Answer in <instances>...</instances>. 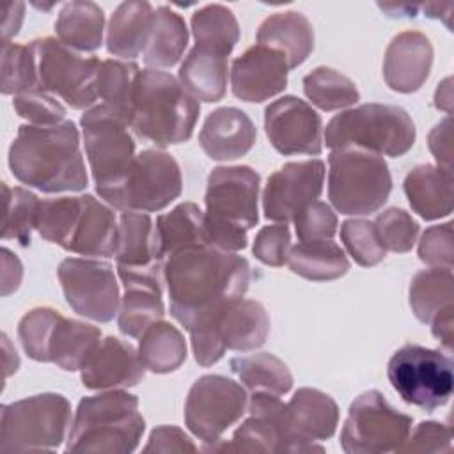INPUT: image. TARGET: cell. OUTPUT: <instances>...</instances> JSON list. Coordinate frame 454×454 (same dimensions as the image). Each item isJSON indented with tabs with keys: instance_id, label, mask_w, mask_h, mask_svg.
Segmentation results:
<instances>
[{
	"instance_id": "44dd1931",
	"label": "cell",
	"mask_w": 454,
	"mask_h": 454,
	"mask_svg": "<svg viewBox=\"0 0 454 454\" xmlns=\"http://www.w3.org/2000/svg\"><path fill=\"white\" fill-rule=\"evenodd\" d=\"M80 372L85 388L115 390L135 387L144 378L145 365L129 342L110 335L98 344Z\"/></svg>"
},
{
	"instance_id": "ffe728a7",
	"label": "cell",
	"mask_w": 454,
	"mask_h": 454,
	"mask_svg": "<svg viewBox=\"0 0 454 454\" xmlns=\"http://www.w3.org/2000/svg\"><path fill=\"white\" fill-rule=\"evenodd\" d=\"M287 406L291 452L323 450L316 442L333 436L339 424V406L325 392L310 387L298 388Z\"/></svg>"
},
{
	"instance_id": "60d3db41",
	"label": "cell",
	"mask_w": 454,
	"mask_h": 454,
	"mask_svg": "<svg viewBox=\"0 0 454 454\" xmlns=\"http://www.w3.org/2000/svg\"><path fill=\"white\" fill-rule=\"evenodd\" d=\"M163 314L161 291L145 286H126L117 312V326L128 337H140Z\"/></svg>"
},
{
	"instance_id": "f35d334b",
	"label": "cell",
	"mask_w": 454,
	"mask_h": 454,
	"mask_svg": "<svg viewBox=\"0 0 454 454\" xmlns=\"http://www.w3.org/2000/svg\"><path fill=\"white\" fill-rule=\"evenodd\" d=\"M192 34L197 46L229 57L239 41V23L225 5L209 4L192 14Z\"/></svg>"
},
{
	"instance_id": "6f0895ef",
	"label": "cell",
	"mask_w": 454,
	"mask_h": 454,
	"mask_svg": "<svg viewBox=\"0 0 454 454\" xmlns=\"http://www.w3.org/2000/svg\"><path fill=\"white\" fill-rule=\"evenodd\" d=\"M2 294L7 296L9 293L16 291L20 287L21 277H23V266L20 259L9 250L2 248Z\"/></svg>"
},
{
	"instance_id": "ac0fdd59",
	"label": "cell",
	"mask_w": 454,
	"mask_h": 454,
	"mask_svg": "<svg viewBox=\"0 0 454 454\" xmlns=\"http://www.w3.org/2000/svg\"><path fill=\"white\" fill-rule=\"evenodd\" d=\"M247 410L248 419L234 431L232 440L225 445H211L206 450L291 452L287 406L278 395L254 392Z\"/></svg>"
},
{
	"instance_id": "db71d44e",
	"label": "cell",
	"mask_w": 454,
	"mask_h": 454,
	"mask_svg": "<svg viewBox=\"0 0 454 454\" xmlns=\"http://www.w3.org/2000/svg\"><path fill=\"white\" fill-rule=\"evenodd\" d=\"M406 442L401 445V452H450L452 434L450 427L434 420L420 422L410 431Z\"/></svg>"
},
{
	"instance_id": "3957f363",
	"label": "cell",
	"mask_w": 454,
	"mask_h": 454,
	"mask_svg": "<svg viewBox=\"0 0 454 454\" xmlns=\"http://www.w3.org/2000/svg\"><path fill=\"white\" fill-rule=\"evenodd\" d=\"M199 112V101L177 78L160 69L140 71L129 119V128L140 138L158 147L186 142Z\"/></svg>"
},
{
	"instance_id": "680465c9",
	"label": "cell",
	"mask_w": 454,
	"mask_h": 454,
	"mask_svg": "<svg viewBox=\"0 0 454 454\" xmlns=\"http://www.w3.org/2000/svg\"><path fill=\"white\" fill-rule=\"evenodd\" d=\"M431 325V332L433 335L443 344V348L447 351H452V339H454V307H449L445 310H442L438 316L433 317Z\"/></svg>"
},
{
	"instance_id": "52a82bcc",
	"label": "cell",
	"mask_w": 454,
	"mask_h": 454,
	"mask_svg": "<svg viewBox=\"0 0 454 454\" xmlns=\"http://www.w3.org/2000/svg\"><path fill=\"white\" fill-rule=\"evenodd\" d=\"M71 424V404L60 394L46 392L5 404L0 420V450L57 449Z\"/></svg>"
},
{
	"instance_id": "30bf717a",
	"label": "cell",
	"mask_w": 454,
	"mask_h": 454,
	"mask_svg": "<svg viewBox=\"0 0 454 454\" xmlns=\"http://www.w3.org/2000/svg\"><path fill=\"white\" fill-rule=\"evenodd\" d=\"M80 124L96 192L101 195L124 179L137 156L135 142L129 124L103 103L85 110Z\"/></svg>"
},
{
	"instance_id": "6125c7cd",
	"label": "cell",
	"mask_w": 454,
	"mask_h": 454,
	"mask_svg": "<svg viewBox=\"0 0 454 454\" xmlns=\"http://www.w3.org/2000/svg\"><path fill=\"white\" fill-rule=\"evenodd\" d=\"M4 339V351H5V376H11L12 372H16L18 365H20V358H18V353L16 349L11 348V342L7 339V335H2Z\"/></svg>"
},
{
	"instance_id": "11a10c76",
	"label": "cell",
	"mask_w": 454,
	"mask_h": 454,
	"mask_svg": "<svg viewBox=\"0 0 454 454\" xmlns=\"http://www.w3.org/2000/svg\"><path fill=\"white\" fill-rule=\"evenodd\" d=\"M193 442L176 426H160L153 429L144 452H195Z\"/></svg>"
},
{
	"instance_id": "9a60e30c",
	"label": "cell",
	"mask_w": 454,
	"mask_h": 454,
	"mask_svg": "<svg viewBox=\"0 0 454 454\" xmlns=\"http://www.w3.org/2000/svg\"><path fill=\"white\" fill-rule=\"evenodd\" d=\"M261 177L248 165L216 167L207 177L206 218L248 231L259 220Z\"/></svg>"
},
{
	"instance_id": "83f0119b",
	"label": "cell",
	"mask_w": 454,
	"mask_h": 454,
	"mask_svg": "<svg viewBox=\"0 0 454 454\" xmlns=\"http://www.w3.org/2000/svg\"><path fill=\"white\" fill-rule=\"evenodd\" d=\"M257 43L280 50L289 62V69L298 67L314 50V28L310 21L296 11L275 12L257 28Z\"/></svg>"
},
{
	"instance_id": "816d5d0a",
	"label": "cell",
	"mask_w": 454,
	"mask_h": 454,
	"mask_svg": "<svg viewBox=\"0 0 454 454\" xmlns=\"http://www.w3.org/2000/svg\"><path fill=\"white\" fill-rule=\"evenodd\" d=\"M419 259L433 268L452 270L454 245L450 222L426 229L419 241Z\"/></svg>"
},
{
	"instance_id": "4316f807",
	"label": "cell",
	"mask_w": 454,
	"mask_h": 454,
	"mask_svg": "<svg viewBox=\"0 0 454 454\" xmlns=\"http://www.w3.org/2000/svg\"><path fill=\"white\" fill-rule=\"evenodd\" d=\"M403 186L411 209L424 220H438L452 213V172L419 165L408 172Z\"/></svg>"
},
{
	"instance_id": "f5cc1de1",
	"label": "cell",
	"mask_w": 454,
	"mask_h": 454,
	"mask_svg": "<svg viewBox=\"0 0 454 454\" xmlns=\"http://www.w3.org/2000/svg\"><path fill=\"white\" fill-rule=\"evenodd\" d=\"M291 248V232L287 223H275L262 227L254 239L252 252L255 259L268 266H284Z\"/></svg>"
},
{
	"instance_id": "d6a6232c",
	"label": "cell",
	"mask_w": 454,
	"mask_h": 454,
	"mask_svg": "<svg viewBox=\"0 0 454 454\" xmlns=\"http://www.w3.org/2000/svg\"><path fill=\"white\" fill-rule=\"evenodd\" d=\"M154 229L158 250L163 259L177 250L206 245L204 211H200V207L193 202H181L172 211L160 215Z\"/></svg>"
},
{
	"instance_id": "1f68e13d",
	"label": "cell",
	"mask_w": 454,
	"mask_h": 454,
	"mask_svg": "<svg viewBox=\"0 0 454 454\" xmlns=\"http://www.w3.org/2000/svg\"><path fill=\"white\" fill-rule=\"evenodd\" d=\"M188 44V28L181 14L167 5L154 9V20L147 46L144 50V62L151 67L176 66Z\"/></svg>"
},
{
	"instance_id": "ee69618b",
	"label": "cell",
	"mask_w": 454,
	"mask_h": 454,
	"mask_svg": "<svg viewBox=\"0 0 454 454\" xmlns=\"http://www.w3.org/2000/svg\"><path fill=\"white\" fill-rule=\"evenodd\" d=\"M4 200H5V216L2 227L4 239H16L21 247L30 245L32 231L35 229V216L41 200L35 193L14 186L9 188L5 183L2 184Z\"/></svg>"
},
{
	"instance_id": "f6af8a7d",
	"label": "cell",
	"mask_w": 454,
	"mask_h": 454,
	"mask_svg": "<svg viewBox=\"0 0 454 454\" xmlns=\"http://www.w3.org/2000/svg\"><path fill=\"white\" fill-rule=\"evenodd\" d=\"M37 87V64L32 44L2 43V92L23 94Z\"/></svg>"
},
{
	"instance_id": "7bdbcfd3",
	"label": "cell",
	"mask_w": 454,
	"mask_h": 454,
	"mask_svg": "<svg viewBox=\"0 0 454 454\" xmlns=\"http://www.w3.org/2000/svg\"><path fill=\"white\" fill-rule=\"evenodd\" d=\"M82 211V195L80 197H59L41 200L37 216H35V231L50 243H57L66 248L73 229L78 222Z\"/></svg>"
},
{
	"instance_id": "681fc988",
	"label": "cell",
	"mask_w": 454,
	"mask_h": 454,
	"mask_svg": "<svg viewBox=\"0 0 454 454\" xmlns=\"http://www.w3.org/2000/svg\"><path fill=\"white\" fill-rule=\"evenodd\" d=\"M12 106L16 114L34 126H57L64 122L66 108L48 92L34 89L14 96Z\"/></svg>"
},
{
	"instance_id": "7a4b0ae2",
	"label": "cell",
	"mask_w": 454,
	"mask_h": 454,
	"mask_svg": "<svg viewBox=\"0 0 454 454\" xmlns=\"http://www.w3.org/2000/svg\"><path fill=\"white\" fill-rule=\"evenodd\" d=\"M9 167L20 183L44 193L80 192L89 183L78 128L71 121L20 126L9 147Z\"/></svg>"
},
{
	"instance_id": "4fadbf2b",
	"label": "cell",
	"mask_w": 454,
	"mask_h": 454,
	"mask_svg": "<svg viewBox=\"0 0 454 454\" xmlns=\"http://www.w3.org/2000/svg\"><path fill=\"white\" fill-rule=\"evenodd\" d=\"M247 406L248 397L239 383L220 374H204L188 392L184 422L199 440L215 445L245 415Z\"/></svg>"
},
{
	"instance_id": "836d02e7",
	"label": "cell",
	"mask_w": 454,
	"mask_h": 454,
	"mask_svg": "<svg viewBox=\"0 0 454 454\" xmlns=\"http://www.w3.org/2000/svg\"><path fill=\"white\" fill-rule=\"evenodd\" d=\"M287 264L293 273L307 280H335L349 270L344 250L332 239L298 243L289 248Z\"/></svg>"
},
{
	"instance_id": "ba28073f",
	"label": "cell",
	"mask_w": 454,
	"mask_h": 454,
	"mask_svg": "<svg viewBox=\"0 0 454 454\" xmlns=\"http://www.w3.org/2000/svg\"><path fill=\"white\" fill-rule=\"evenodd\" d=\"M387 376L404 403L426 411L447 404L454 390L452 360L419 344L399 348L388 360Z\"/></svg>"
},
{
	"instance_id": "6da1fadb",
	"label": "cell",
	"mask_w": 454,
	"mask_h": 454,
	"mask_svg": "<svg viewBox=\"0 0 454 454\" xmlns=\"http://www.w3.org/2000/svg\"><path fill=\"white\" fill-rule=\"evenodd\" d=\"M163 278L170 314L186 326L195 316L243 298L250 284V264L236 252L207 245L188 247L165 259Z\"/></svg>"
},
{
	"instance_id": "484cf974",
	"label": "cell",
	"mask_w": 454,
	"mask_h": 454,
	"mask_svg": "<svg viewBox=\"0 0 454 454\" xmlns=\"http://www.w3.org/2000/svg\"><path fill=\"white\" fill-rule=\"evenodd\" d=\"M154 9L149 2L131 0L115 7L106 28V50L124 60L138 57L149 41Z\"/></svg>"
},
{
	"instance_id": "7402d4cb",
	"label": "cell",
	"mask_w": 454,
	"mask_h": 454,
	"mask_svg": "<svg viewBox=\"0 0 454 454\" xmlns=\"http://www.w3.org/2000/svg\"><path fill=\"white\" fill-rule=\"evenodd\" d=\"M433 66V46L417 30L397 34L387 46L383 59V78L387 85L403 94L419 90Z\"/></svg>"
},
{
	"instance_id": "2e32d148",
	"label": "cell",
	"mask_w": 454,
	"mask_h": 454,
	"mask_svg": "<svg viewBox=\"0 0 454 454\" xmlns=\"http://www.w3.org/2000/svg\"><path fill=\"white\" fill-rule=\"evenodd\" d=\"M325 181L321 160L289 161L273 172L262 192V211L268 220L287 223L310 202L317 200Z\"/></svg>"
},
{
	"instance_id": "e0dca14e",
	"label": "cell",
	"mask_w": 454,
	"mask_h": 454,
	"mask_svg": "<svg viewBox=\"0 0 454 454\" xmlns=\"http://www.w3.org/2000/svg\"><path fill=\"white\" fill-rule=\"evenodd\" d=\"M264 129L270 144L284 156H316L323 149L321 117L296 96H284L266 106Z\"/></svg>"
},
{
	"instance_id": "74e56055",
	"label": "cell",
	"mask_w": 454,
	"mask_h": 454,
	"mask_svg": "<svg viewBox=\"0 0 454 454\" xmlns=\"http://www.w3.org/2000/svg\"><path fill=\"white\" fill-rule=\"evenodd\" d=\"M140 76V69L135 62L108 59L101 60L96 92L98 98L103 99V105L112 108L117 115H121L128 124L131 119L133 96L135 87Z\"/></svg>"
},
{
	"instance_id": "cb8c5ba5",
	"label": "cell",
	"mask_w": 454,
	"mask_h": 454,
	"mask_svg": "<svg viewBox=\"0 0 454 454\" xmlns=\"http://www.w3.org/2000/svg\"><path fill=\"white\" fill-rule=\"evenodd\" d=\"M117 232L119 220L114 209L92 195H82V211L64 250L90 257H112Z\"/></svg>"
},
{
	"instance_id": "91938a15",
	"label": "cell",
	"mask_w": 454,
	"mask_h": 454,
	"mask_svg": "<svg viewBox=\"0 0 454 454\" xmlns=\"http://www.w3.org/2000/svg\"><path fill=\"white\" fill-rule=\"evenodd\" d=\"M23 11L25 5L21 2H14L5 5L4 9V23H2V43H11V37H14L20 32L21 21H23Z\"/></svg>"
},
{
	"instance_id": "c3c4849f",
	"label": "cell",
	"mask_w": 454,
	"mask_h": 454,
	"mask_svg": "<svg viewBox=\"0 0 454 454\" xmlns=\"http://www.w3.org/2000/svg\"><path fill=\"white\" fill-rule=\"evenodd\" d=\"M385 250L397 254L411 250L419 236V223L410 213L399 207H388L372 222Z\"/></svg>"
},
{
	"instance_id": "8d00e7d4",
	"label": "cell",
	"mask_w": 454,
	"mask_h": 454,
	"mask_svg": "<svg viewBox=\"0 0 454 454\" xmlns=\"http://www.w3.org/2000/svg\"><path fill=\"white\" fill-rule=\"evenodd\" d=\"M231 369L252 394L266 392L284 395L293 387L289 367L271 353L236 356L231 360Z\"/></svg>"
},
{
	"instance_id": "f546056e",
	"label": "cell",
	"mask_w": 454,
	"mask_h": 454,
	"mask_svg": "<svg viewBox=\"0 0 454 454\" xmlns=\"http://www.w3.org/2000/svg\"><path fill=\"white\" fill-rule=\"evenodd\" d=\"M117 266H153L165 264L160 255L156 229L147 213L122 211L119 216V232L115 247Z\"/></svg>"
},
{
	"instance_id": "d4e9b609",
	"label": "cell",
	"mask_w": 454,
	"mask_h": 454,
	"mask_svg": "<svg viewBox=\"0 0 454 454\" xmlns=\"http://www.w3.org/2000/svg\"><path fill=\"white\" fill-rule=\"evenodd\" d=\"M216 326L227 349L250 351L264 344L270 316L255 300H234L216 312Z\"/></svg>"
},
{
	"instance_id": "b9f144b4",
	"label": "cell",
	"mask_w": 454,
	"mask_h": 454,
	"mask_svg": "<svg viewBox=\"0 0 454 454\" xmlns=\"http://www.w3.org/2000/svg\"><path fill=\"white\" fill-rule=\"evenodd\" d=\"M303 92L314 106L325 112L351 106L360 98L353 80L326 66L312 69L303 78Z\"/></svg>"
},
{
	"instance_id": "f1b7e54d",
	"label": "cell",
	"mask_w": 454,
	"mask_h": 454,
	"mask_svg": "<svg viewBox=\"0 0 454 454\" xmlns=\"http://www.w3.org/2000/svg\"><path fill=\"white\" fill-rule=\"evenodd\" d=\"M227 55L195 44L179 67V82L199 101H220L227 89Z\"/></svg>"
},
{
	"instance_id": "4dcf8cb0",
	"label": "cell",
	"mask_w": 454,
	"mask_h": 454,
	"mask_svg": "<svg viewBox=\"0 0 454 454\" xmlns=\"http://www.w3.org/2000/svg\"><path fill=\"white\" fill-rule=\"evenodd\" d=\"M55 32L62 44L74 51H94L103 43V9L89 0L67 2L55 21Z\"/></svg>"
},
{
	"instance_id": "8992f818",
	"label": "cell",
	"mask_w": 454,
	"mask_h": 454,
	"mask_svg": "<svg viewBox=\"0 0 454 454\" xmlns=\"http://www.w3.org/2000/svg\"><path fill=\"white\" fill-rule=\"evenodd\" d=\"M328 199L342 215L378 211L392 192V176L383 156L358 149H333L328 158Z\"/></svg>"
},
{
	"instance_id": "bcb514c9",
	"label": "cell",
	"mask_w": 454,
	"mask_h": 454,
	"mask_svg": "<svg viewBox=\"0 0 454 454\" xmlns=\"http://www.w3.org/2000/svg\"><path fill=\"white\" fill-rule=\"evenodd\" d=\"M60 317L62 314L50 307H35L21 317L18 339L32 360L50 362V340Z\"/></svg>"
},
{
	"instance_id": "f907efd6",
	"label": "cell",
	"mask_w": 454,
	"mask_h": 454,
	"mask_svg": "<svg viewBox=\"0 0 454 454\" xmlns=\"http://www.w3.org/2000/svg\"><path fill=\"white\" fill-rule=\"evenodd\" d=\"M293 222L300 243L332 239L337 232V216L332 207L321 200L307 204Z\"/></svg>"
},
{
	"instance_id": "7dc6e473",
	"label": "cell",
	"mask_w": 454,
	"mask_h": 454,
	"mask_svg": "<svg viewBox=\"0 0 454 454\" xmlns=\"http://www.w3.org/2000/svg\"><path fill=\"white\" fill-rule=\"evenodd\" d=\"M340 239L349 255L360 266H376L387 255L385 247L376 232V227L369 220L351 218L340 225Z\"/></svg>"
},
{
	"instance_id": "d6986e66",
	"label": "cell",
	"mask_w": 454,
	"mask_h": 454,
	"mask_svg": "<svg viewBox=\"0 0 454 454\" xmlns=\"http://www.w3.org/2000/svg\"><path fill=\"white\" fill-rule=\"evenodd\" d=\"M287 73V57L277 48L257 43L232 60V94L247 103L266 101L286 89Z\"/></svg>"
},
{
	"instance_id": "7c38bea8",
	"label": "cell",
	"mask_w": 454,
	"mask_h": 454,
	"mask_svg": "<svg viewBox=\"0 0 454 454\" xmlns=\"http://www.w3.org/2000/svg\"><path fill=\"white\" fill-rule=\"evenodd\" d=\"M411 417L397 411L378 390L360 394L349 406L340 447L349 454L399 450L411 431Z\"/></svg>"
},
{
	"instance_id": "603a6c76",
	"label": "cell",
	"mask_w": 454,
	"mask_h": 454,
	"mask_svg": "<svg viewBox=\"0 0 454 454\" xmlns=\"http://www.w3.org/2000/svg\"><path fill=\"white\" fill-rule=\"evenodd\" d=\"M257 129L252 119L239 108L222 106L207 115L199 133L202 151L216 161L245 156L255 144Z\"/></svg>"
},
{
	"instance_id": "277c9868",
	"label": "cell",
	"mask_w": 454,
	"mask_h": 454,
	"mask_svg": "<svg viewBox=\"0 0 454 454\" xmlns=\"http://www.w3.org/2000/svg\"><path fill=\"white\" fill-rule=\"evenodd\" d=\"M145 429L138 399L124 390L83 397L67 434V452H133Z\"/></svg>"
},
{
	"instance_id": "9c48e42d",
	"label": "cell",
	"mask_w": 454,
	"mask_h": 454,
	"mask_svg": "<svg viewBox=\"0 0 454 454\" xmlns=\"http://www.w3.org/2000/svg\"><path fill=\"white\" fill-rule=\"evenodd\" d=\"M181 190V168L174 156L145 149L135 156L124 179L99 197L121 211L154 213L176 200Z\"/></svg>"
},
{
	"instance_id": "5b68a950",
	"label": "cell",
	"mask_w": 454,
	"mask_h": 454,
	"mask_svg": "<svg viewBox=\"0 0 454 454\" xmlns=\"http://www.w3.org/2000/svg\"><path fill=\"white\" fill-rule=\"evenodd\" d=\"M415 135V124L404 108L365 103L332 117L325 129V142L330 149L358 147L399 158L411 149Z\"/></svg>"
},
{
	"instance_id": "5bb4252c",
	"label": "cell",
	"mask_w": 454,
	"mask_h": 454,
	"mask_svg": "<svg viewBox=\"0 0 454 454\" xmlns=\"http://www.w3.org/2000/svg\"><path fill=\"white\" fill-rule=\"evenodd\" d=\"M67 305L96 323L112 321L121 305L114 268L98 259L67 257L57 270Z\"/></svg>"
},
{
	"instance_id": "e575fe53",
	"label": "cell",
	"mask_w": 454,
	"mask_h": 454,
	"mask_svg": "<svg viewBox=\"0 0 454 454\" xmlns=\"http://www.w3.org/2000/svg\"><path fill=\"white\" fill-rule=\"evenodd\" d=\"M99 342V328L62 316L50 340V362L64 371H80Z\"/></svg>"
},
{
	"instance_id": "d590c367",
	"label": "cell",
	"mask_w": 454,
	"mask_h": 454,
	"mask_svg": "<svg viewBox=\"0 0 454 454\" xmlns=\"http://www.w3.org/2000/svg\"><path fill=\"white\" fill-rule=\"evenodd\" d=\"M138 339L140 360L151 372H172L186 360V340L183 333L163 319L151 325Z\"/></svg>"
},
{
	"instance_id": "94428289",
	"label": "cell",
	"mask_w": 454,
	"mask_h": 454,
	"mask_svg": "<svg viewBox=\"0 0 454 454\" xmlns=\"http://www.w3.org/2000/svg\"><path fill=\"white\" fill-rule=\"evenodd\" d=\"M450 101H452V87H450V78H445L434 94V106L440 110H445L450 114Z\"/></svg>"
},
{
	"instance_id": "ab89813d",
	"label": "cell",
	"mask_w": 454,
	"mask_h": 454,
	"mask_svg": "<svg viewBox=\"0 0 454 454\" xmlns=\"http://www.w3.org/2000/svg\"><path fill=\"white\" fill-rule=\"evenodd\" d=\"M410 307L415 317L427 325L442 310L452 307V270L419 271L410 284Z\"/></svg>"
},
{
	"instance_id": "9f6ffc18",
	"label": "cell",
	"mask_w": 454,
	"mask_h": 454,
	"mask_svg": "<svg viewBox=\"0 0 454 454\" xmlns=\"http://www.w3.org/2000/svg\"><path fill=\"white\" fill-rule=\"evenodd\" d=\"M429 149L440 168L452 172V145H450V119L440 121L429 133Z\"/></svg>"
},
{
	"instance_id": "8fae6325",
	"label": "cell",
	"mask_w": 454,
	"mask_h": 454,
	"mask_svg": "<svg viewBox=\"0 0 454 454\" xmlns=\"http://www.w3.org/2000/svg\"><path fill=\"white\" fill-rule=\"evenodd\" d=\"M37 64V87L64 99L71 108H90L98 99L96 80L101 60L83 57L55 37L32 43Z\"/></svg>"
}]
</instances>
